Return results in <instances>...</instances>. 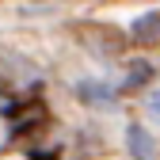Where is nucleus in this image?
I'll return each mask as SVG.
<instances>
[{"label":"nucleus","instance_id":"obj_1","mask_svg":"<svg viewBox=\"0 0 160 160\" xmlns=\"http://www.w3.org/2000/svg\"><path fill=\"white\" fill-rule=\"evenodd\" d=\"M133 42L137 46H156L160 42V12H149L133 23Z\"/></svg>","mask_w":160,"mask_h":160},{"label":"nucleus","instance_id":"obj_2","mask_svg":"<svg viewBox=\"0 0 160 160\" xmlns=\"http://www.w3.org/2000/svg\"><path fill=\"white\" fill-rule=\"evenodd\" d=\"M76 95L84 103H111L114 99V84H107V80H84V84H76Z\"/></svg>","mask_w":160,"mask_h":160},{"label":"nucleus","instance_id":"obj_3","mask_svg":"<svg viewBox=\"0 0 160 160\" xmlns=\"http://www.w3.org/2000/svg\"><path fill=\"white\" fill-rule=\"evenodd\" d=\"M130 152H133L137 160H152V152H156V141L145 133V126H130Z\"/></svg>","mask_w":160,"mask_h":160},{"label":"nucleus","instance_id":"obj_4","mask_svg":"<svg viewBox=\"0 0 160 160\" xmlns=\"http://www.w3.org/2000/svg\"><path fill=\"white\" fill-rule=\"evenodd\" d=\"M145 80H152V65H149V61H137V65L130 69V76H126V88H141Z\"/></svg>","mask_w":160,"mask_h":160},{"label":"nucleus","instance_id":"obj_5","mask_svg":"<svg viewBox=\"0 0 160 160\" xmlns=\"http://www.w3.org/2000/svg\"><path fill=\"white\" fill-rule=\"evenodd\" d=\"M149 111L160 118V92H149Z\"/></svg>","mask_w":160,"mask_h":160}]
</instances>
